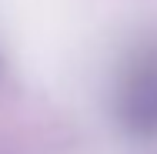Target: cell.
<instances>
[{
  "label": "cell",
  "mask_w": 157,
  "mask_h": 154,
  "mask_svg": "<svg viewBox=\"0 0 157 154\" xmlns=\"http://www.w3.org/2000/svg\"><path fill=\"white\" fill-rule=\"evenodd\" d=\"M114 117L130 137H157V47L137 50L114 81Z\"/></svg>",
  "instance_id": "1"
}]
</instances>
